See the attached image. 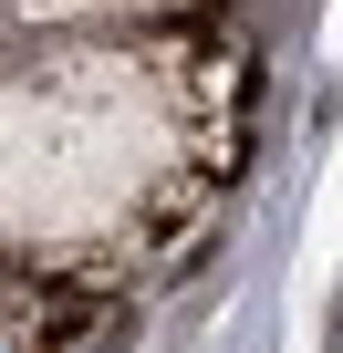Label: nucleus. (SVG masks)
Here are the masks:
<instances>
[{
  "mask_svg": "<svg viewBox=\"0 0 343 353\" xmlns=\"http://www.w3.org/2000/svg\"><path fill=\"white\" fill-rule=\"evenodd\" d=\"M333 343H343V312H333Z\"/></svg>",
  "mask_w": 343,
  "mask_h": 353,
  "instance_id": "1",
  "label": "nucleus"
}]
</instances>
